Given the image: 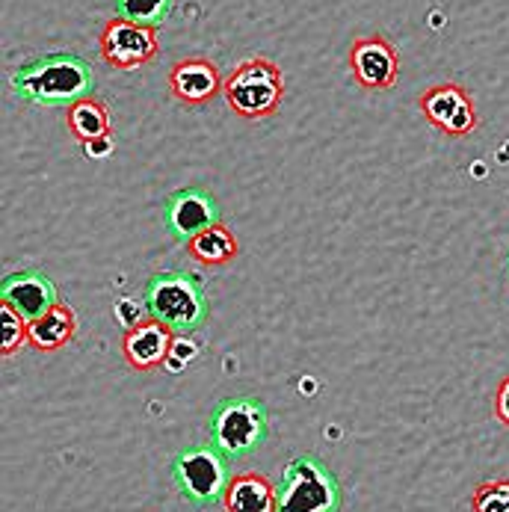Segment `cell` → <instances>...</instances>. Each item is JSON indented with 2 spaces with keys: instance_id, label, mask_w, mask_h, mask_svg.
<instances>
[{
  "instance_id": "6da1fadb",
  "label": "cell",
  "mask_w": 509,
  "mask_h": 512,
  "mask_svg": "<svg viewBox=\"0 0 509 512\" xmlns=\"http://www.w3.org/2000/svg\"><path fill=\"white\" fill-rule=\"evenodd\" d=\"M92 83V66L66 51L36 57L12 74V92L39 107H72L74 101L89 98Z\"/></svg>"
},
{
  "instance_id": "7a4b0ae2",
  "label": "cell",
  "mask_w": 509,
  "mask_h": 512,
  "mask_svg": "<svg viewBox=\"0 0 509 512\" xmlns=\"http://www.w3.org/2000/svg\"><path fill=\"white\" fill-rule=\"evenodd\" d=\"M143 296L148 317L166 323L172 332H196L208 320V296L187 273H154Z\"/></svg>"
},
{
  "instance_id": "3957f363",
  "label": "cell",
  "mask_w": 509,
  "mask_h": 512,
  "mask_svg": "<svg viewBox=\"0 0 509 512\" xmlns=\"http://www.w3.org/2000/svg\"><path fill=\"white\" fill-rule=\"evenodd\" d=\"M270 433V418L255 397H225L211 412V444L225 459H240L258 450Z\"/></svg>"
},
{
  "instance_id": "277c9868",
  "label": "cell",
  "mask_w": 509,
  "mask_h": 512,
  "mask_svg": "<svg viewBox=\"0 0 509 512\" xmlns=\"http://www.w3.org/2000/svg\"><path fill=\"white\" fill-rule=\"evenodd\" d=\"M225 101L243 119L273 116L285 98V74L267 57H252L225 77Z\"/></svg>"
},
{
  "instance_id": "5b68a950",
  "label": "cell",
  "mask_w": 509,
  "mask_h": 512,
  "mask_svg": "<svg viewBox=\"0 0 509 512\" xmlns=\"http://www.w3.org/2000/svg\"><path fill=\"white\" fill-rule=\"evenodd\" d=\"M341 483L311 453L288 462L279 486V512H338Z\"/></svg>"
},
{
  "instance_id": "8992f818",
  "label": "cell",
  "mask_w": 509,
  "mask_h": 512,
  "mask_svg": "<svg viewBox=\"0 0 509 512\" xmlns=\"http://www.w3.org/2000/svg\"><path fill=\"white\" fill-rule=\"evenodd\" d=\"M172 477H175V486L181 489V495L199 507H211V504L222 501V495L231 483L225 456L214 444H199V447L181 450L172 459Z\"/></svg>"
},
{
  "instance_id": "52a82bcc",
  "label": "cell",
  "mask_w": 509,
  "mask_h": 512,
  "mask_svg": "<svg viewBox=\"0 0 509 512\" xmlns=\"http://www.w3.org/2000/svg\"><path fill=\"white\" fill-rule=\"evenodd\" d=\"M101 60L110 69L131 72L151 63L157 57V33L154 27H143L122 15L110 18L101 30Z\"/></svg>"
},
{
  "instance_id": "ba28073f",
  "label": "cell",
  "mask_w": 509,
  "mask_h": 512,
  "mask_svg": "<svg viewBox=\"0 0 509 512\" xmlns=\"http://www.w3.org/2000/svg\"><path fill=\"white\" fill-rule=\"evenodd\" d=\"M421 113L430 125L450 137H468L477 128V110L471 95L459 83H441L421 95Z\"/></svg>"
},
{
  "instance_id": "9c48e42d",
  "label": "cell",
  "mask_w": 509,
  "mask_h": 512,
  "mask_svg": "<svg viewBox=\"0 0 509 512\" xmlns=\"http://www.w3.org/2000/svg\"><path fill=\"white\" fill-rule=\"evenodd\" d=\"M166 228L175 240H193L196 234H202L205 228L219 222L217 199L202 190V187H187L178 190L166 199V211H163Z\"/></svg>"
},
{
  "instance_id": "30bf717a",
  "label": "cell",
  "mask_w": 509,
  "mask_h": 512,
  "mask_svg": "<svg viewBox=\"0 0 509 512\" xmlns=\"http://www.w3.org/2000/svg\"><path fill=\"white\" fill-rule=\"evenodd\" d=\"M350 69L364 89H391L400 74V60L388 39L362 36L350 48Z\"/></svg>"
},
{
  "instance_id": "8fae6325",
  "label": "cell",
  "mask_w": 509,
  "mask_h": 512,
  "mask_svg": "<svg viewBox=\"0 0 509 512\" xmlns=\"http://www.w3.org/2000/svg\"><path fill=\"white\" fill-rule=\"evenodd\" d=\"M172 344H175V332L166 323L148 317V320L134 323L125 332V338H122V356H125L128 365L137 367V370H154V367H160L169 359Z\"/></svg>"
},
{
  "instance_id": "7c38bea8",
  "label": "cell",
  "mask_w": 509,
  "mask_h": 512,
  "mask_svg": "<svg viewBox=\"0 0 509 512\" xmlns=\"http://www.w3.org/2000/svg\"><path fill=\"white\" fill-rule=\"evenodd\" d=\"M0 296L6 305H12L27 323L42 317L48 308L57 305V288L48 276H42L39 270H18L9 273L0 285Z\"/></svg>"
},
{
  "instance_id": "4fadbf2b",
  "label": "cell",
  "mask_w": 509,
  "mask_h": 512,
  "mask_svg": "<svg viewBox=\"0 0 509 512\" xmlns=\"http://www.w3.org/2000/svg\"><path fill=\"white\" fill-rule=\"evenodd\" d=\"M225 86L219 69L205 60V57H190L175 63V69L169 72V92L181 101V104H208L219 89Z\"/></svg>"
},
{
  "instance_id": "5bb4252c",
  "label": "cell",
  "mask_w": 509,
  "mask_h": 512,
  "mask_svg": "<svg viewBox=\"0 0 509 512\" xmlns=\"http://www.w3.org/2000/svg\"><path fill=\"white\" fill-rule=\"evenodd\" d=\"M222 507L225 512H279V492L264 474L246 471L228 483Z\"/></svg>"
},
{
  "instance_id": "9a60e30c",
  "label": "cell",
  "mask_w": 509,
  "mask_h": 512,
  "mask_svg": "<svg viewBox=\"0 0 509 512\" xmlns=\"http://www.w3.org/2000/svg\"><path fill=\"white\" fill-rule=\"evenodd\" d=\"M77 332V320H74V311L69 305L57 302L54 308H48L42 317L30 320V344L42 353H51V350H60L66 347Z\"/></svg>"
},
{
  "instance_id": "2e32d148",
  "label": "cell",
  "mask_w": 509,
  "mask_h": 512,
  "mask_svg": "<svg viewBox=\"0 0 509 512\" xmlns=\"http://www.w3.org/2000/svg\"><path fill=\"white\" fill-rule=\"evenodd\" d=\"M190 258L202 267H222L237 258V240L222 222H217L190 240Z\"/></svg>"
},
{
  "instance_id": "e0dca14e",
  "label": "cell",
  "mask_w": 509,
  "mask_h": 512,
  "mask_svg": "<svg viewBox=\"0 0 509 512\" xmlns=\"http://www.w3.org/2000/svg\"><path fill=\"white\" fill-rule=\"evenodd\" d=\"M69 128L80 143L107 140L110 137V110L104 101L80 98L69 107Z\"/></svg>"
},
{
  "instance_id": "ac0fdd59",
  "label": "cell",
  "mask_w": 509,
  "mask_h": 512,
  "mask_svg": "<svg viewBox=\"0 0 509 512\" xmlns=\"http://www.w3.org/2000/svg\"><path fill=\"white\" fill-rule=\"evenodd\" d=\"M175 0H116V12L143 27H160L172 15Z\"/></svg>"
},
{
  "instance_id": "d6986e66",
  "label": "cell",
  "mask_w": 509,
  "mask_h": 512,
  "mask_svg": "<svg viewBox=\"0 0 509 512\" xmlns=\"http://www.w3.org/2000/svg\"><path fill=\"white\" fill-rule=\"evenodd\" d=\"M0 320H3V356H12L24 341H30V323L6 302L0 305Z\"/></svg>"
},
{
  "instance_id": "ffe728a7",
  "label": "cell",
  "mask_w": 509,
  "mask_h": 512,
  "mask_svg": "<svg viewBox=\"0 0 509 512\" xmlns=\"http://www.w3.org/2000/svg\"><path fill=\"white\" fill-rule=\"evenodd\" d=\"M474 512H509V480L483 483L474 492Z\"/></svg>"
},
{
  "instance_id": "44dd1931",
  "label": "cell",
  "mask_w": 509,
  "mask_h": 512,
  "mask_svg": "<svg viewBox=\"0 0 509 512\" xmlns=\"http://www.w3.org/2000/svg\"><path fill=\"white\" fill-rule=\"evenodd\" d=\"M495 412H498V418L504 421L509 427V376L501 382V388H498V397H495Z\"/></svg>"
},
{
  "instance_id": "7402d4cb",
  "label": "cell",
  "mask_w": 509,
  "mask_h": 512,
  "mask_svg": "<svg viewBox=\"0 0 509 512\" xmlns=\"http://www.w3.org/2000/svg\"><path fill=\"white\" fill-rule=\"evenodd\" d=\"M507 276H509V252H507Z\"/></svg>"
}]
</instances>
